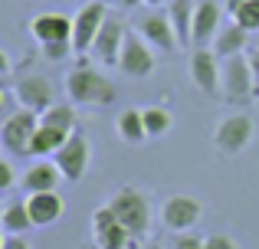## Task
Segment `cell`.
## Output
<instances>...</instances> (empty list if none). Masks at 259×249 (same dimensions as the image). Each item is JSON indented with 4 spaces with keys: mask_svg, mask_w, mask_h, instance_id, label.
Instances as JSON below:
<instances>
[{
    "mask_svg": "<svg viewBox=\"0 0 259 249\" xmlns=\"http://www.w3.org/2000/svg\"><path fill=\"white\" fill-rule=\"evenodd\" d=\"M66 95L72 105H89V109H102V105H112L118 89L108 82V76L95 66L79 63L76 69H69L66 76Z\"/></svg>",
    "mask_w": 259,
    "mask_h": 249,
    "instance_id": "obj_1",
    "label": "cell"
},
{
    "mask_svg": "<svg viewBox=\"0 0 259 249\" xmlns=\"http://www.w3.org/2000/svg\"><path fill=\"white\" fill-rule=\"evenodd\" d=\"M108 207L115 210L118 223L125 226L135 239L148 236V230H151V200H148L145 190L125 184V187H118V190L108 197Z\"/></svg>",
    "mask_w": 259,
    "mask_h": 249,
    "instance_id": "obj_2",
    "label": "cell"
},
{
    "mask_svg": "<svg viewBox=\"0 0 259 249\" xmlns=\"http://www.w3.org/2000/svg\"><path fill=\"white\" fill-rule=\"evenodd\" d=\"M249 141H253V118L246 112H233L213 128V147L223 158H236L249 147Z\"/></svg>",
    "mask_w": 259,
    "mask_h": 249,
    "instance_id": "obj_3",
    "label": "cell"
},
{
    "mask_svg": "<svg viewBox=\"0 0 259 249\" xmlns=\"http://www.w3.org/2000/svg\"><path fill=\"white\" fill-rule=\"evenodd\" d=\"M53 158H56L53 164L59 167V174H63L69 184H76V180H82L89 174V164H92V144H89V138L82 131H72L69 138H66V144L59 147Z\"/></svg>",
    "mask_w": 259,
    "mask_h": 249,
    "instance_id": "obj_4",
    "label": "cell"
},
{
    "mask_svg": "<svg viewBox=\"0 0 259 249\" xmlns=\"http://www.w3.org/2000/svg\"><path fill=\"white\" fill-rule=\"evenodd\" d=\"M39 128V115L30 109H17L13 115L4 118V128H0V144H4V151L17 154V158H23V154H30V141L33 134H36Z\"/></svg>",
    "mask_w": 259,
    "mask_h": 249,
    "instance_id": "obj_5",
    "label": "cell"
},
{
    "mask_svg": "<svg viewBox=\"0 0 259 249\" xmlns=\"http://www.w3.org/2000/svg\"><path fill=\"white\" fill-rule=\"evenodd\" d=\"M105 20H108V4H102V0H89V4L79 7L72 13V49L92 53V43Z\"/></svg>",
    "mask_w": 259,
    "mask_h": 249,
    "instance_id": "obj_6",
    "label": "cell"
},
{
    "mask_svg": "<svg viewBox=\"0 0 259 249\" xmlns=\"http://www.w3.org/2000/svg\"><path fill=\"white\" fill-rule=\"evenodd\" d=\"M220 95L227 98V102H246V98H256L253 72H249L246 53L223 59V69H220Z\"/></svg>",
    "mask_w": 259,
    "mask_h": 249,
    "instance_id": "obj_7",
    "label": "cell"
},
{
    "mask_svg": "<svg viewBox=\"0 0 259 249\" xmlns=\"http://www.w3.org/2000/svg\"><path fill=\"white\" fill-rule=\"evenodd\" d=\"M92 239H95L99 249H132L138 243V239L118 223V217H115V210L108 204L92 213Z\"/></svg>",
    "mask_w": 259,
    "mask_h": 249,
    "instance_id": "obj_8",
    "label": "cell"
},
{
    "mask_svg": "<svg viewBox=\"0 0 259 249\" xmlns=\"http://www.w3.org/2000/svg\"><path fill=\"white\" fill-rule=\"evenodd\" d=\"M203 217V207L197 197H187V193H174L161 204V223L171 233H190Z\"/></svg>",
    "mask_w": 259,
    "mask_h": 249,
    "instance_id": "obj_9",
    "label": "cell"
},
{
    "mask_svg": "<svg viewBox=\"0 0 259 249\" xmlns=\"http://www.w3.org/2000/svg\"><path fill=\"white\" fill-rule=\"evenodd\" d=\"M118 69L125 72L128 79H148L154 72V46H148L141 33L128 30L121 56H118Z\"/></svg>",
    "mask_w": 259,
    "mask_h": 249,
    "instance_id": "obj_10",
    "label": "cell"
},
{
    "mask_svg": "<svg viewBox=\"0 0 259 249\" xmlns=\"http://www.w3.org/2000/svg\"><path fill=\"white\" fill-rule=\"evenodd\" d=\"M125 36H128V23L115 13H108V20L102 23L99 36L92 43V56L95 63L102 66H118V56H121V46H125Z\"/></svg>",
    "mask_w": 259,
    "mask_h": 249,
    "instance_id": "obj_11",
    "label": "cell"
},
{
    "mask_svg": "<svg viewBox=\"0 0 259 249\" xmlns=\"http://www.w3.org/2000/svg\"><path fill=\"white\" fill-rule=\"evenodd\" d=\"M223 26V7L220 0H197L194 4V30H190V46L203 49L217 39Z\"/></svg>",
    "mask_w": 259,
    "mask_h": 249,
    "instance_id": "obj_12",
    "label": "cell"
},
{
    "mask_svg": "<svg viewBox=\"0 0 259 249\" xmlns=\"http://www.w3.org/2000/svg\"><path fill=\"white\" fill-rule=\"evenodd\" d=\"M13 95H17L20 109H30L36 115H43L50 105H56L53 98V82L46 76H23L13 82Z\"/></svg>",
    "mask_w": 259,
    "mask_h": 249,
    "instance_id": "obj_13",
    "label": "cell"
},
{
    "mask_svg": "<svg viewBox=\"0 0 259 249\" xmlns=\"http://www.w3.org/2000/svg\"><path fill=\"white\" fill-rule=\"evenodd\" d=\"M138 33L145 36L148 46H154V49H161V53H174L177 46H181V43H177V33H174L171 20H167V13H161V10L141 13V17H138Z\"/></svg>",
    "mask_w": 259,
    "mask_h": 249,
    "instance_id": "obj_14",
    "label": "cell"
},
{
    "mask_svg": "<svg viewBox=\"0 0 259 249\" xmlns=\"http://www.w3.org/2000/svg\"><path fill=\"white\" fill-rule=\"evenodd\" d=\"M220 69H223V59L210 46L194 49V56H190V76H194L197 89L203 95H220Z\"/></svg>",
    "mask_w": 259,
    "mask_h": 249,
    "instance_id": "obj_15",
    "label": "cell"
},
{
    "mask_svg": "<svg viewBox=\"0 0 259 249\" xmlns=\"http://www.w3.org/2000/svg\"><path fill=\"white\" fill-rule=\"evenodd\" d=\"M30 36L36 39L39 46L46 43H66L69 39L72 43V17H66V13H36V17L30 20Z\"/></svg>",
    "mask_w": 259,
    "mask_h": 249,
    "instance_id": "obj_16",
    "label": "cell"
},
{
    "mask_svg": "<svg viewBox=\"0 0 259 249\" xmlns=\"http://www.w3.org/2000/svg\"><path fill=\"white\" fill-rule=\"evenodd\" d=\"M26 210H30L33 226H50L66 213V200L56 190L50 193H26Z\"/></svg>",
    "mask_w": 259,
    "mask_h": 249,
    "instance_id": "obj_17",
    "label": "cell"
},
{
    "mask_svg": "<svg viewBox=\"0 0 259 249\" xmlns=\"http://www.w3.org/2000/svg\"><path fill=\"white\" fill-rule=\"evenodd\" d=\"M63 180H66V177L59 174L56 164H50V161H39V164H30V167L23 171L20 184H23L26 193H50V190H56Z\"/></svg>",
    "mask_w": 259,
    "mask_h": 249,
    "instance_id": "obj_18",
    "label": "cell"
},
{
    "mask_svg": "<svg viewBox=\"0 0 259 249\" xmlns=\"http://www.w3.org/2000/svg\"><path fill=\"white\" fill-rule=\"evenodd\" d=\"M249 49V33L243 30L240 23H223L220 26V33H217V39H213V53L220 59H230V56H240V53H246Z\"/></svg>",
    "mask_w": 259,
    "mask_h": 249,
    "instance_id": "obj_19",
    "label": "cell"
},
{
    "mask_svg": "<svg viewBox=\"0 0 259 249\" xmlns=\"http://www.w3.org/2000/svg\"><path fill=\"white\" fill-rule=\"evenodd\" d=\"M194 4L197 0H167V20H171L177 43H190V30H194Z\"/></svg>",
    "mask_w": 259,
    "mask_h": 249,
    "instance_id": "obj_20",
    "label": "cell"
},
{
    "mask_svg": "<svg viewBox=\"0 0 259 249\" xmlns=\"http://www.w3.org/2000/svg\"><path fill=\"white\" fill-rule=\"evenodd\" d=\"M72 131H63V128H53V125H39L36 134L30 141V158H46V154H56L59 147L66 144Z\"/></svg>",
    "mask_w": 259,
    "mask_h": 249,
    "instance_id": "obj_21",
    "label": "cell"
},
{
    "mask_svg": "<svg viewBox=\"0 0 259 249\" xmlns=\"http://www.w3.org/2000/svg\"><path fill=\"white\" fill-rule=\"evenodd\" d=\"M115 131L125 144H145L148 141V128H145V115L141 109H125L115 122Z\"/></svg>",
    "mask_w": 259,
    "mask_h": 249,
    "instance_id": "obj_22",
    "label": "cell"
},
{
    "mask_svg": "<svg viewBox=\"0 0 259 249\" xmlns=\"http://www.w3.org/2000/svg\"><path fill=\"white\" fill-rule=\"evenodd\" d=\"M33 226L30 210H26V200H13V204L4 207V217H0V230L10 233V236H20Z\"/></svg>",
    "mask_w": 259,
    "mask_h": 249,
    "instance_id": "obj_23",
    "label": "cell"
},
{
    "mask_svg": "<svg viewBox=\"0 0 259 249\" xmlns=\"http://www.w3.org/2000/svg\"><path fill=\"white\" fill-rule=\"evenodd\" d=\"M227 10L230 20L240 23L246 33H259V0H227Z\"/></svg>",
    "mask_w": 259,
    "mask_h": 249,
    "instance_id": "obj_24",
    "label": "cell"
},
{
    "mask_svg": "<svg viewBox=\"0 0 259 249\" xmlns=\"http://www.w3.org/2000/svg\"><path fill=\"white\" fill-rule=\"evenodd\" d=\"M141 115H145L148 138H164V134L171 131V125H174L171 112H167L164 105H148V109H141Z\"/></svg>",
    "mask_w": 259,
    "mask_h": 249,
    "instance_id": "obj_25",
    "label": "cell"
},
{
    "mask_svg": "<svg viewBox=\"0 0 259 249\" xmlns=\"http://www.w3.org/2000/svg\"><path fill=\"white\" fill-rule=\"evenodd\" d=\"M39 125H53V128H63V131H76V109L69 105H50V109L39 115Z\"/></svg>",
    "mask_w": 259,
    "mask_h": 249,
    "instance_id": "obj_26",
    "label": "cell"
},
{
    "mask_svg": "<svg viewBox=\"0 0 259 249\" xmlns=\"http://www.w3.org/2000/svg\"><path fill=\"white\" fill-rule=\"evenodd\" d=\"M207 236H197V233H174L171 236V249H203Z\"/></svg>",
    "mask_w": 259,
    "mask_h": 249,
    "instance_id": "obj_27",
    "label": "cell"
},
{
    "mask_svg": "<svg viewBox=\"0 0 259 249\" xmlns=\"http://www.w3.org/2000/svg\"><path fill=\"white\" fill-rule=\"evenodd\" d=\"M69 53H76L69 39H66V43H46V46H43V56L50 59V63H59V59H66Z\"/></svg>",
    "mask_w": 259,
    "mask_h": 249,
    "instance_id": "obj_28",
    "label": "cell"
},
{
    "mask_svg": "<svg viewBox=\"0 0 259 249\" xmlns=\"http://www.w3.org/2000/svg\"><path fill=\"white\" fill-rule=\"evenodd\" d=\"M13 184H17V171H13V164H10V161H4V158H0V193H4V190H10Z\"/></svg>",
    "mask_w": 259,
    "mask_h": 249,
    "instance_id": "obj_29",
    "label": "cell"
},
{
    "mask_svg": "<svg viewBox=\"0 0 259 249\" xmlns=\"http://www.w3.org/2000/svg\"><path fill=\"white\" fill-rule=\"evenodd\" d=\"M246 63H249V72H253V89H256V98H259V46H249L246 49Z\"/></svg>",
    "mask_w": 259,
    "mask_h": 249,
    "instance_id": "obj_30",
    "label": "cell"
},
{
    "mask_svg": "<svg viewBox=\"0 0 259 249\" xmlns=\"http://www.w3.org/2000/svg\"><path fill=\"white\" fill-rule=\"evenodd\" d=\"M203 249H240V246H236L233 239L227 236V233H210V236H207V246H203Z\"/></svg>",
    "mask_w": 259,
    "mask_h": 249,
    "instance_id": "obj_31",
    "label": "cell"
},
{
    "mask_svg": "<svg viewBox=\"0 0 259 249\" xmlns=\"http://www.w3.org/2000/svg\"><path fill=\"white\" fill-rule=\"evenodd\" d=\"M4 249H30V243H26L23 236H7V243H4Z\"/></svg>",
    "mask_w": 259,
    "mask_h": 249,
    "instance_id": "obj_32",
    "label": "cell"
},
{
    "mask_svg": "<svg viewBox=\"0 0 259 249\" xmlns=\"http://www.w3.org/2000/svg\"><path fill=\"white\" fill-rule=\"evenodd\" d=\"M115 7H118V10H135V7L138 4H145V0H112Z\"/></svg>",
    "mask_w": 259,
    "mask_h": 249,
    "instance_id": "obj_33",
    "label": "cell"
},
{
    "mask_svg": "<svg viewBox=\"0 0 259 249\" xmlns=\"http://www.w3.org/2000/svg\"><path fill=\"white\" fill-rule=\"evenodd\" d=\"M7 72H10V56L0 49V76H7Z\"/></svg>",
    "mask_w": 259,
    "mask_h": 249,
    "instance_id": "obj_34",
    "label": "cell"
},
{
    "mask_svg": "<svg viewBox=\"0 0 259 249\" xmlns=\"http://www.w3.org/2000/svg\"><path fill=\"white\" fill-rule=\"evenodd\" d=\"M161 4H167V0H145V7H151V10H158Z\"/></svg>",
    "mask_w": 259,
    "mask_h": 249,
    "instance_id": "obj_35",
    "label": "cell"
},
{
    "mask_svg": "<svg viewBox=\"0 0 259 249\" xmlns=\"http://www.w3.org/2000/svg\"><path fill=\"white\" fill-rule=\"evenodd\" d=\"M4 105H7V89H4V82H0V112H4Z\"/></svg>",
    "mask_w": 259,
    "mask_h": 249,
    "instance_id": "obj_36",
    "label": "cell"
},
{
    "mask_svg": "<svg viewBox=\"0 0 259 249\" xmlns=\"http://www.w3.org/2000/svg\"><path fill=\"white\" fill-rule=\"evenodd\" d=\"M141 249H161V246H158V243H145Z\"/></svg>",
    "mask_w": 259,
    "mask_h": 249,
    "instance_id": "obj_37",
    "label": "cell"
},
{
    "mask_svg": "<svg viewBox=\"0 0 259 249\" xmlns=\"http://www.w3.org/2000/svg\"><path fill=\"white\" fill-rule=\"evenodd\" d=\"M4 243H7V239H4V230H0V249H4Z\"/></svg>",
    "mask_w": 259,
    "mask_h": 249,
    "instance_id": "obj_38",
    "label": "cell"
},
{
    "mask_svg": "<svg viewBox=\"0 0 259 249\" xmlns=\"http://www.w3.org/2000/svg\"><path fill=\"white\" fill-rule=\"evenodd\" d=\"M0 217H4V204H0Z\"/></svg>",
    "mask_w": 259,
    "mask_h": 249,
    "instance_id": "obj_39",
    "label": "cell"
},
{
    "mask_svg": "<svg viewBox=\"0 0 259 249\" xmlns=\"http://www.w3.org/2000/svg\"><path fill=\"white\" fill-rule=\"evenodd\" d=\"M256 46H259V33H256Z\"/></svg>",
    "mask_w": 259,
    "mask_h": 249,
    "instance_id": "obj_40",
    "label": "cell"
},
{
    "mask_svg": "<svg viewBox=\"0 0 259 249\" xmlns=\"http://www.w3.org/2000/svg\"><path fill=\"white\" fill-rule=\"evenodd\" d=\"M102 4H112V0H102Z\"/></svg>",
    "mask_w": 259,
    "mask_h": 249,
    "instance_id": "obj_41",
    "label": "cell"
},
{
    "mask_svg": "<svg viewBox=\"0 0 259 249\" xmlns=\"http://www.w3.org/2000/svg\"><path fill=\"white\" fill-rule=\"evenodd\" d=\"M92 249H99V246H92Z\"/></svg>",
    "mask_w": 259,
    "mask_h": 249,
    "instance_id": "obj_42",
    "label": "cell"
}]
</instances>
